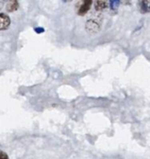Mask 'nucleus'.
I'll list each match as a JSON object with an SVG mask.
<instances>
[{"instance_id":"obj_6","label":"nucleus","mask_w":150,"mask_h":159,"mask_svg":"<svg viewBox=\"0 0 150 159\" xmlns=\"http://www.w3.org/2000/svg\"><path fill=\"white\" fill-rule=\"evenodd\" d=\"M18 9H19V2H18V0H11V1H9L8 5L6 7V10L9 12H14Z\"/></svg>"},{"instance_id":"obj_9","label":"nucleus","mask_w":150,"mask_h":159,"mask_svg":"<svg viewBox=\"0 0 150 159\" xmlns=\"http://www.w3.org/2000/svg\"><path fill=\"white\" fill-rule=\"evenodd\" d=\"M0 159H9V156L5 152H0Z\"/></svg>"},{"instance_id":"obj_8","label":"nucleus","mask_w":150,"mask_h":159,"mask_svg":"<svg viewBox=\"0 0 150 159\" xmlns=\"http://www.w3.org/2000/svg\"><path fill=\"white\" fill-rule=\"evenodd\" d=\"M34 31H35L37 34H42V33L45 31V29H44L43 27H35V28H34Z\"/></svg>"},{"instance_id":"obj_2","label":"nucleus","mask_w":150,"mask_h":159,"mask_svg":"<svg viewBox=\"0 0 150 159\" xmlns=\"http://www.w3.org/2000/svg\"><path fill=\"white\" fill-rule=\"evenodd\" d=\"M11 18L10 16H8L6 13H1L0 14V29H1V31H5L7 30L10 25H11Z\"/></svg>"},{"instance_id":"obj_12","label":"nucleus","mask_w":150,"mask_h":159,"mask_svg":"<svg viewBox=\"0 0 150 159\" xmlns=\"http://www.w3.org/2000/svg\"><path fill=\"white\" fill-rule=\"evenodd\" d=\"M67 1H71V0H67Z\"/></svg>"},{"instance_id":"obj_11","label":"nucleus","mask_w":150,"mask_h":159,"mask_svg":"<svg viewBox=\"0 0 150 159\" xmlns=\"http://www.w3.org/2000/svg\"><path fill=\"white\" fill-rule=\"evenodd\" d=\"M63 1H64V2H67V0H63Z\"/></svg>"},{"instance_id":"obj_5","label":"nucleus","mask_w":150,"mask_h":159,"mask_svg":"<svg viewBox=\"0 0 150 159\" xmlns=\"http://www.w3.org/2000/svg\"><path fill=\"white\" fill-rule=\"evenodd\" d=\"M108 5H110V0H95V8L98 11H104Z\"/></svg>"},{"instance_id":"obj_7","label":"nucleus","mask_w":150,"mask_h":159,"mask_svg":"<svg viewBox=\"0 0 150 159\" xmlns=\"http://www.w3.org/2000/svg\"><path fill=\"white\" fill-rule=\"evenodd\" d=\"M120 4V0H110V7H111V10L113 11H115L118 6Z\"/></svg>"},{"instance_id":"obj_4","label":"nucleus","mask_w":150,"mask_h":159,"mask_svg":"<svg viewBox=\"0 0 150 159\" xmlns=\"http://www.w3.org/2000/svg\"><path fill=\"white\" fill-rule=\"evenodd\" d=\"M86 29L89 32V33H96L97 31H99L100 29V26H99V24L98 22L94 21V20H89L87 22V25H86Z\"/></svg>"},{"instance_id":"obj_10","label":"nucleus","mask_w":150,"mask_h":159,"mask_svg":"<svg viewBox=\"0 0 150 159\" xmlns=\"http://www.w3.org/2000/svg\"><path fill=\"white\" fill-rule=\"evenodd\" d=\"M3 1H11V0H3Z\"/></svg>"},{"instance_id":"obj_1","label":"nucleus","mask_w":150,"mask_h":159,"mask_svg":"<svg viewBox=\"0 0 150 159\" xmlns=\"http://www.w3.org/2000/svg\"><path fill=\"white\" fill-rule=\"evenodd\" d=\"M93 0H78L77 3V14L79 16H85L90 10Z\"/></svg>"},{"instance_id":"obj_3","label":"nucleus","mask_w":150,"mask_h":159,"mask_svg":"<svg viewBox=\"0 0 150 159\" xmlns=\"http://www.w3.org/2000/svg\"><path fill=\"white\" fill-rule=\"evenodd\" d=\"M138 6L142 13L150 12V0H138Z\"/></svg>"}]
</instances>
